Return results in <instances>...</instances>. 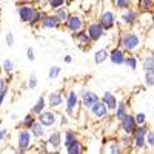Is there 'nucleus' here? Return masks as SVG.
I'll return each mask as SVG.
<instances>
[{
  "label": "nucleus",
  "instance_id": "f257e3e1",
  "mask_svg": "<svg viewBox=\"0 0 154 154\" xmlns=\"http://www.w3.org/2000/svg\"><path fill=\"white\" fill-rule=\"evenodd\" d=\"M117 46L122 48L125 53H133L136 54L137 51L142 49V37H140L136 31L125 28L120 31L119 34V40H117Z\"/></svg>",
  "mask_w": 154,
  "mask_h": 154
},
{
  "label": "nucleus",
  "instance_id": "f03ea898",
  "mask_svg": "<svg viewBox=\"0 0 154 154\" xmlns=\"http://www.w3.org/2000/svg\"><path fill=\"white\" fill-rule=\"evenodd\" d=\"M80 96L79 91L75 88H69L65 93V112L68 117L71 119H77L80 114Z\"/></svg>",
  "mask_w": 154,
  "mask_h": 154
},
{
  "label": "nucleus",
  "instance_id": "7ed1b4c3",
  "mask_svg": "<svg viewBox=\"0 0 154 154\" xmlns=\"http://www.w3.org/2000/svg\"><path fill=\"white\" fill-rule=\"evenodd\" d=\"M34 136L29 130L26 128H20L17 130V136H16V146H17V152H28L34 148Z\"/></svg>",
  "mask_w": 154,
  "mask_h": 154
},
{
  "label": "nucleus",
  "instance_id": "20e7f679",
  "mask_svg": "<svg viewBox=\"0 0 154 154\" xmlns=\"http://www.w3.org/2000/svg\"><path fill=\"white\" fill-rule=\"evenodd\" d=\"M149 130L148 122L145 125H137L133 133V152H142L146 151V133Z\"/></svg>",
  "mask_w": 154,
  "mask_h": 154
},
{
  "label": "nucleus",
  "instance_id": "39448f33",
  "mask_svg": "<svg viewBox=\"0 0 154 154\" xmlns=\"http://www.w3.org/2000/svg\"><path fill=\"white\" fill-rule=\"evenodd\" d=\"M46 143L49 148V152H62L63 148V131L57 128H51L46 136Z\"/></svg>",
  "mask_w": 154,
  "mask_h": 154
},
{
  "label": "nucleus",
  "instance_id": "423d86ee",
  "mask_svg": "<svg viewBox=\"0 0 154 154\" xmlns=\"http://www.w3.org/2000/svg\"><path fill=\"white\" fill-rule=\"evenodd\" d=\"M139 17H140V12H139L134 6H131V8L122 9V11H120V16L117 17V20H119L120 26H123V28H131V26H134V25L137 23Z\"/></svg>",
  "mask_w": 154,
  "mask_h": 154
},
{
  "label": "nucleus",
  "instance_id": "0eeeda50",
  "mask_svg": "<svg viewBox=\"0 0 154 154\" xmlns=\"http://www.w3.org/2000/svg\"><path fill=\"white\" fill-rule=\"evenodd\" d=\"M62 28L72 34V32H77L80 29H85L86 28V20L82 14H79V12H71L69 19L62 25Z\"/></svg>",
  "mask_w": 154,
  "mask_h": 154
},
{
  "label": "nucleus",
  "instance_id": "6e6552de",
  "mask_svg": "<svg viewBox=\"0 0 154 154\" xmlns=\"http://www.w3.org/2000/svg\"><path fill=\"white\" fill-rule=\"evenodd\" d=\"M37 120L40 122L43 126H46L48 130L51 128H57L59 126V122H60V114L57 112V109H45L42 111L40 114L37 116Z\"/></svg>",
  "mask_w": 154,
  "mask_h": 154
},
{
  "label": "nucleus",
  "instance_id": "1a4fd4ad",
  "mask_svg": "<svg viewBox=\"0 0 154 154\" xmlns=\"http://www.w3.org/2000/svg\"><path fill=\"white\" fill-rule=\"evenodd\" d=\"M79 96H80V106L85 112H88L89 109H91V106L100 99V96L96 91H93V89H89V88H82L79 91Z\"/></svg>",
  "mask_w": 154,
  "mask_h": 154
},
{
  "label": "nucleus",
  "instance_id": "9d476101",
  "mask_svg": "<svg viewBox=\"0 0 154 154\" xmlns=\"http://www.w3.org/2000/svg\"><path fill=\"white\" fill-rule=\"evenodd\" d=\"M97 22L103 26L105 31H111V29L116 28V25H117V14H116V11L106 8V9H103L99 14Z\"/></svg>",
  "mask_w": 154,
  "mask_h": 154
},
{
  "label": "nucleus",
  "instance_id": "9b49d317",
  "mask_svg": "<svg viewBox=\"0 0 154 154\" xmlns=\"http://www.w3.org/2000/svg\"><path fill=\"white\" fill-rule=\"evenodd\" d=\"M88 114H89V117H91L93 120L102 122V120H105V119L109 117V109L105 105V102L102 100V99H99L96 103L91 106V109L88 111Z\"/></svg>",
  "mask_w": 154,
  "mask_h": 154
},
{
  "label": "nucleus",
  "instance_id": "f8f14e48",
  "mask_svg": "<svg viewBox=\"0 0 154 154\" xmlns=\"http://www.w3.org/2000/svg\"><path fill=\"white\" fill-rule=\"evenodd\" d=\"M35 11H37V6L29 2V3H25L22 6H17V16H19L22 23L29 25L32 17H34V14H35Z\"/></svg>",
  "mask_w": 154,
  "mask_h": 154
},
{
  "label": "nucleus",
  "instance_id": "ddd939ff",
  "mask_svg": "<svg viewBox=\"0 0 154 154\" xmlns=\"http://www.w3.org/2000/svg\"><path fill=\"white\" fill-rule=\"evenodd\" d=\"M85 29H86L89 38L93 40V43H94V42H99L100 38H103L105 34H106V31L103 29V26H102V25H100L97 20H94V22H88Z\"/></svg>",
  "mask_w": 154,
  "mask_h": 154
},
{
  "label": "nucleus",
  "instance_id": "4468645a",
  "mask_svg": "<svg viewBox=\"0 0 154 154\" xmlns=\"http://www.w3.org/2000/svg\"><path fill=\"white\" fill-rule=\"evenodd\" d=\"M72 40L74 43L77 45V48L82 49V51H88L89 48L93 46V40L89 38L86 29H80V31H77V32H72Z\"/></svg>",
  "mask_w": 154,
  "mask_h": 154
},
{
  "label": "nucleus",
  "instance_id": "2eb2a0df",
  "mask_svg": "<svg viewBox=\"0 0 154 154\" xmlns=\"http://www.w3.org/2000/svg\"><path fill=\"white\" fill-rule=\"evenodd\" d=\"M46 103H48V108L51 109H59L60 106H63V103H65V93H63V89L51 91L46 97Z\"/></svg>",
  "mask_w": 154,
  "mask_h": 154
},
{
  "label": "nucleus",
  "instance_id": "dca6fc26",
  "mask_svg": "<svg viewBox=\"0 0 154 154\" xmlns=\"http://www.w3.org/2000/svg\"><path fill=\"white\" fill-rule=\"evenodd\" d=\"M136 128H137L136 117H134V114H131V112H128L122 120H119V130H120V133L133 134Z\"/></svg>",
  "mask_w": 154,
  "mask_h": 154
},
{
  "label": "nucleus",
  "instance_id": "f3484780",
  "mask_svg": "<svg viewBox=\"0 0 154 154\" xmlns=\"http://www.w3.org/2000/svg\"><path fill=\"white\" fill-rule=\"evenodd\" d=\"M38 28H42V29H59V28H62V23L54 16V12H45Z\"/></svg>",
  "mask_w": 154,
  "mask_h": 154
},
{
  "label": "nucleus",
  "instance_id": "a211bd4d",
  "mask_svg": "<svg viewBox=\"0 0 154 154\" xmlns=\"http://www.w3.org/2000/svg\"><path fill=\"white\" fill-rule=\"evenodd\" d=\"M125 56H126V53H125V51H123L122 48H119V46H114L112 49H109L108 60L112 63V65H117V66H120V65H123Z\"/></svg>",
  "mask_w": 154,
  "mask_h": 154
},
{
  "label": "nucleus",
  "instance_id": "6ab92c4d",
  "mask_svg": "<svg viewBox=\"0 0 154 154\" xmlns=\"http://www.w3.org/2000/svg\"><path fill=\"white\" fill-rule=\"evenodd\" d=\"M145 53L146 56H137V59H140V63H142V69L145 72H154V53H151V51H145Z\"/></svg>",
  "mask_w": 154,
  "mask_h": 154
},
{
  "label": "nucleus",
  "instance_id": "aec40b11",
  "mask_svg": "<svg viewBox=\"0 0 154 154\" xmlns=\"http://www.w3.org/2000/svg\"><path fill=\"white\" fill-rule=\"evenodd\" d=\"M130 112V102L128 100H119L117 102V108L114 109V119H116V122H119V120H122L125 116Z\"/></svg>",
  "mask_w": 154,
  "mask_h": 154
},
{
  "label": "nucleus",
  "instance_id": "412c9836",
  "mask_svg": "<svg viewBox=\"0 0 154 154\" xmlns=\"http://www.w3.org/2000/svg\"><path fill=\"white\" fill-rule=\"evenodd\" d=\"M29 131L32 133V136H34V139L37 140H43V139H46V136H48V128L46 126H43L38 120H35L34 123H32V126L29 128Z\"/></svg>",
  "mask_w": 154,
  "mask_h": 154
},
{
  "label": "nucleus",
  "instance_id": "4be33fe9",
  "mask_svg": "<svg viewBox=\"0 0 154 154\" xmlns=\"http://www.w3.org/2000/svg\"><path fill=\"white\" fill-rule=\"evenodd\" d=\"M102 100L105 102V105L108 106V109H109V112H114V109L117 108V97H116V94L112 93V91H105L103 94H102V97H100Z\"/></svg>",
  "mask_w": 154,
  "mask_h": 154
},
{
  "label": "nucleus",
  "instance_id": "5701e85b",
  "mask_svg": "<svg viewBox=\"0 0 154 154\" xmlns=\"http://www.w3.org/2000/svg\"><path fill=\"white\" fill-rule=\"evenodd\" d=\"M100 151H105V152H108V154H119V152H123L122 151V146H120V143H119V140L117 139H109L108 142L105 143V148H102Z\"/></svg>",
  "mask_w": 154,
  "mask_h": 154
},
{
  "label": "nucleus",
  "instance_id": "b1692460",
  "mask_svg": "<svg viewBox=\"0 0 154 154\" xmlns=\"http://www.w3.org/2000/svg\"><path fill=\"white\" fill-rule=\"evenodd\" d=\"M2 71H3V74L6 75V79L9 82L12 79V74H14V71H16V62L12 59H3V62H2Z\"/></svg>",
  "mask_w": 154,
  "mask_h": 154
},
{
  "label": "nucleus",
  "instance_id": "393cba45",
  "mask_svg": "<svg viewBox=\"0 0 154 154\" xmlns=\"http://www.w3.org/2000/svg\"><path fill=\"white\" fill-rule=\"evenodd\" d=\"M117 140H119V143H120L123 152H128V151L133 149V134L120 133V136L117 137Z\"/></svg>",
  "mask_w": 154,
  "mask_h": 154
},
{
  "label": "nucleus",
  "instance_id": "a878e982",
  "mask_svg": "<svg viewBox=\"0 0 154 154\" xmlns=\"http://www.w3.org/2000/svg\"><path fill=\"white\" fill-rule=\"evenodd\" d=\"M48 108V103H46V97H45V94H40L38 96V99H37V102L31 106V112L34 114V116H38L42 111H45Z\"/></svg>",
  "mask_w": 154,
  "mask_h": 154
},
{
  "label": "nucleus",
  "instance_id": "bb28decb",
  "mask_svg": "<svg viewBox=\"0 0 154 154\" xmlns=\"http://www.w3.org/2000/svg\"><path fill=\"white\" fill-rule=\"evenodd\" d=\"M37 120V116H34L31 111L26 114V116H23V119L17 122L16 125V130H20V128H26V130H29V128L32 126V123Z\"/></svg>",
  "mask_w": 154,
  "mask_h": 154
},
{
  "label": "nucleus",
  "instance_id": "cd10ccee",
  "mask_svg": "<svg viewBox=\"0 0 154 154\" xmlns=\"http://www.w3.org/2000/svg\"><path fill=\"white\" fill-rule=\"evenodd\" d=\"M65 151H66L68 154H82V152L86 151V146L83 145V142H82L80 139H77V140H74L69 146L65 148Z\"/></svg>",
  "mask_w": 154,
  "mask_h": 154
},
{
  "label": "nucleus",
  "instance_id": "c85d7f7f",
  "mask_svg": "<svg viewBox=\"0 0 154 154\" xmlns=\"http://www.w3.org/2000/svg\"><path fill=\"white\" fill-rule=\"evenodd\" d=\"M79 139V134H77V131H74V130H65L63 131V148H66V146H69L74 140H77Z\"/></svg>",
  "mask_w": 154,
  "mask_h": 154
},
{
  "label": "nucleus",
  "instance_id": "c756f323",
  "mask_svg": "<svg viewBox=\"0 0 154 154\" xmlns=\"http://www.w3.org/2000/svg\"><path fill=\"white\" fill-rule=\"evenodd\" d=\"M123 65H125L126 68H130L131 71H136V69H137V65H139V59H137V56L133 54V53H126L125 60H123Z\"/></svg>",
  "mask_w": 154,
  "mask_h": 154
},
{
  "label": "nucleus",
  "instance_id": "7c9ffc66",
  "mask_svg": "<svg viewBox=\"0 0 154 154\" xmlns=\"http://www.w3.org/2000/svg\"><path fill=\"white\" fill-rule=\"evenodd\" d=\"M154 6V0H137L136 2V9L139 12H151Z\"/></svg>",
  "mask_w": 154,
  "mask_h": 154
},
{
  "label": "nucleus",
  "instance_id": "2f4dec72",
  "mask_svg": "<svg viewBox=\"0 0 154 154\" xmlns=\"http://www.w3.org/2000/svg\"><path fill=\"white\" fill-rule=\"evenodd\" d=\"M108 54H109V49L108 48H102V49H97L94 53V63L96 65H102L105 60H108Z\"/></svg>",
  "mask_w": 154,
  "mask_h": 154
},
{
  "label": "nucleus",
  "instance_id": "473e14b6",
  "mask_svg": "<svg viewBox=\"0 0 154 154\" xmlns=\"http://www.w3.org/2000/svg\"><path fill=\"white\" fill-rule=\"evenodd\" d=\"M53 12H54V16L60 20V23H62V25L69 19V14H71L69 9H68L66 6H60V8H57V9H53Z\"/></svg>",
  "mask_w": 154,
  "mask_h": 154
},
{
  "label": "nucleus",
  "instance_id": "72a5a7b5",
  "mask_svg": "<svg viewBox=\"0 0 154 154\" xmlns=\"http://www.w3.org/2000/svg\"><path fill=\"white\" fill-rule=\"evenodd\" d=\"M43 16H45V11L40 9V8H37L35 14H34V17H32V20H31V23L28 25V26H31V28H38V26H40V22H42V17H43Z\"/></svg>",
  "mask_w": 154,
  "mask_h": 154
},
{
  "label": "nucleus",
  "instance_id": "f704fd0d",
  "mask_svg": "<svg viewBox=\"0 0 154 154\" xmlns=\"http://www.w3.org/2000/svg\"><path fill=\"white\" fill-rule=\"evenodd\" d=\"M134 5V0H114V6L116 9H126V8H131Z\"/></svg>",
  "mask_w": 154,
  "mask_h": 154
},
{
  "label": "nucleus",
  "instance_id": "c9c22d12",
  "mask_svg": "<svg viewBox=\"0 0 154 154\" xmlns=\"http://www.w3.org/2000/svg\"><path fill=\"white\" fill-rule=\"evenodd\" d=\"M60 74H62V68H60L59 65H53V66H49V71H48V79H49V80H56Z\"/></svg>",
  "mask_w": 154,
  "mask_h": 154
},
{
  "label": "nucleus",
  "instance_id": "e433bc0d",
  "mask_svg": "<svg viewBox=\"0 0 154 154\" xmlns=\"http://www.w3.org/2000/svg\"><path fill=\"white\" fill-rule=\"evenodd\" d=\"M146 149L154 151V130H151V128L146 133Z\"/></svg>",
  "mask_w": 154,
  "mask_h": 154
},
{
  "label": "nucleus",
  "instance_id": "4c0bfd02",
  "mask_svg": "<svg viewBox=\"0 0 154 154\" xmlns=\"http://www.w3.org/2000/svg\"><path fill=\"white\" fill-rule=\"evenodd\" d=\"M5 43H6L8 48H12V46H14L16 38H14V34H12V31H6V34H5Z\"/></svg>",
  "mask_w": 154,
  "mask_h": 154
},
{
  "label": "nucleus",
  "instance_id": "58836bf2",
  "mask_svg": "<svg viewBox=\"0 0 154 154\" xmlns=\"http://www.w3.org/2000/svg\"><path fill=\"white\" fill-rule=\"evenodd\" d=\"M65 2L66 0H48V6L49 9H57L60 6H65Z\"/></svg>",
  "mask_w": 154,
  "mask_h": 154
},
{
  "label": "nucleus",
  "instance_id": "ea45409f",
  "mask_svg": "<svg viewBox=\"0 0 154 154\" xmlns=\"http://www.w3.org/2000/svg\"><path fill=\"white\" fill-rule=\"evenodd\" d=\"M143 80H145V85L146 86H154V72H145L143 74Z\"/></svg>",
  "mask_w": 154,
  "mask_h": 154
},
{
  "label": "nucleus",
  "instance_id": "a19ab883",
  "mask_svg": "<svg viewBox=\"0 0 154 154\" xmlns=\"http://www.w3.org/2000/svg\"><path fill=\"white\" fill-rule=\"evenodd\" d=\"M134 117H136V123H137V125H145V123L148 122L145 112H136Z\"/></svg>",
  "mask_w": 154,
  "mask_h": 154
},
{
  "label": "nucleus",
  "instance_id": "79ce46f5",
  "mask_svg": "<svg viewBox=\"0 0 154 154\" xmlns=\"http://www.w3.org/2000/svg\"><path fill=\"white\" fill-rule=\"evenodd\" d=\"M37 85H38V79H37V75H35V74H31V75L28 77V88H29V89H35V88H37Z\"/></svg>",
  "mask_w": 154,
  "mask_h": 154
},
{
  "label": "nucleus",
  "instance_id": "37998d69",
  "mask_svg": "<svg viewBox=\"0 0 154 154\" xmlns=\"http://www.w3.org/2000/svg\"><path fill=\"white\" fill-rule=\"evenodd\" d=\"M26 59H28L29 62H34V60H35V51H34L32 46H28V48H26Z\"/></svg>",
  "mask_w": 154,
  "mask_h": 154
},
{
  "label": "nucleus",
  "instance_id": "c03bdc74",
  "mask_svg": "<svg viewBox=\"0 0 154 154\" xmlns=\"http://www.w3.org/2000/svg\"><path fill=\"white\" fill-rule=\"evenodd\" d=\"M8 139H9V131L6 128H2L0 130V142H6Z\"/></svg>",
  "mask_w": 154,
  "mask_h": 154
},
{
  "label": "nucleus",
  "instance_id": "a18cd8bd",
  "mask_svg": "<svg viewBox=\"0 0 154 154\" xmlns=\"http://www.w3.org/2000/svg\"><path fill=\"white\" fill-rule=\"evenodd\" d=\"M69 125V117L68 116H65V114H60V122H59V126H68Z\"/></svg>",
  "mask_w": 154,
  "mask_h": 154
},
{
  "label": "nucleus",
  "instance_id": "49530a36",
  "mask_svg": "<svg viewBox=\"0 0 154 154\" xmlns=\"http://www.w3.org/2000/svg\"><path fill=\"white\" fill-rule=\"evenodd\" d=\"M5 89H8V79L0 75V93L5 91Z\"/></svg>",
  "mask_w": 154,
  "mask_h": 154
},
{
  "label": "nucleus",
  "instance_id": "de8ad7c7",
  "mask_svg": "<svg viewBox=\"0 0 154 154\" xmlns=\"http://www.w3.org/2000/svg\"><path fill=\"white\" fill-rule=\"evenodd\" d=\"M8 93H9V88H8V89H5V91H2V93H0V108L3 106L5 100H6V97H8Z\"/></svg>",
  "mask_w": 154,
  "mask_h": 154
},
{
  "label": "nucleus",
  "instance_id": "09e8293b",
  "mask_svg": "<svg viewBox=\"0 0 154 154\" xmlns=\"http://www.w3.org/2000/svg\"><path fill=\"white\" fill-rule=\"evenodd\" d=\"M62 60L65 62V63H72V56H71V54H65Z\"/></svg>",
  "mask_w": 154,
  "mask_h": 154
},
{
  "label": "nucleus",
  "instance_id": "8fccbe9b",
  "mask_svg": "<svg viewBox=\"0 0 154 154\" xmlns=\"http://www.w3.org/2000/svg\"><path fill=\"white\" fill-rule=\"evenodd\" d=\"M9 119L12 120V122H16V120H19V116H17V112L14 114V112H12V114H9Z\"/></svg>",
  "mask_w": 154,
  "mask_h": 154
},
{
  "label": "nucleus",
  "instance_id": "3c124183",
  "mask_svg": "<svg viewBox=\"0 0 154 154\" xmlns=\"http://www.w3.org/2000/svg\"><path fill=\"white\" fill-rule=\"evenodd\" d=\"M40 2H42V0H31V3H32V5H38Z\"/></svg>",
  "mask_w": 154,
  "mask_h": 154
},
{
  "label": "nucleus",
  "instance_id": "603ef678",
  "mask_svg": "<svg viewBox=\"0 0 154 154\" xmlns=\"http://www.w3.org/2000/svg\"><path fill=\"white\" fill-rule=\"evenodd\" d=\"M22 2H25V3H29V2H31V0H22Z\"/></svg>",
  "mask_w": 154,
  "mask_h": 154
},
{
  "label": "nucleus",
  "instance_id": "864d4df0",
  "mask_svg": "<svg viewBox=\"0 0 154 154\" xmlns=\"http://www.w3.org/2000/svg\"><path fill=\"white\" fill-rule=\"evenodd\" d=\"M0 23H2V14H0Z\"/></svg>",
  "mask_w": 154,
  "mask_h": 154
},
{
  "label": "nucleus",
  "instance_id": "5fc2aeb1",
  "mask_svg": "<svg viewBox=\"0 0 154 154\" xmlns=\"http://www.w3.org/2000/svg\"><path fill=\"white\" fill-rule=\"evenodd\" d=\"M45 2H48V0H45Z\"/></svg>",
  "mask_w": 154,
  "mask_h": 154
}]
</instances>
